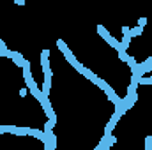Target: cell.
Returning <instances> with one entry per match:
<instances>
[{
  "label": "cell",
  "instance_id": "cell-1",
  "mask_svg": "<svg viewBox=\"0 0 152 150\" xmlns=\"http://www.w3.org/2000/svg\"><path fill=\"white\" fill-rule=\"evenodd\" d=\"M97 34L104 39V41H106V42H108L112 48H115V50H117V46L120 44V42H118V41H117V39H115L113 36H112V34H110V32L104 28V25H97Z\"/></svg>",
  "mask_w": 152,
  "mask_h": 150
},
{
  "label": "cell",
  "instance_id": "cell-2",
  "mask_svg": "<svg viewBox=\"0 0 152 150\" xmlns=\"http://www.w3.org/2000/svg\"><path fill=\"white\" fill-rule=\"evenodd\" d=\"M41 106H42L44 113L48 115V118H51V120H57V115H55V111H53V108H51V103H50V99H48V97H44V99L41 101Z\"/></svg>",
  "mask_w": 152,
  "mask_h": 150
},
{
  "label": "cell",
  "instance_id": "cell-3",
  "mask_svg": "<svg viewBox=\"0 0 152 150\" xmlns=\"http://www.w3.org/2000/svg\"><path fill=\"white\" fill-rule=\"evenodd\" d=\"M41 66H42V73L51 71V67H50V50L41 51Z\"/></svg>",
  "mask_w": 152,
  "mask_h": 150
},
{
  "label": "cell",
  "instance_id": "cell-4",
  "mask_svg": "<svg viewBox=\"0 0 152 150\" xmlns=\"http://www.w3.org/2000/svg\"><path fill=\"white\" fill-rule=\"evenodd\" d=\"M96 87H99V88H101V90H103V92H104V94L108 95V97H110V95H113V94H115V90L112 88V87H110V85H108V81H104V79H101V78L97 79Z\"/></svg>",
  "mask_w": 152,
  "mask_h": 150
},
{
  "label": "cell",
  "instance_id": "cell-5",
  "mask_svg": "<svg viewBox=\"0 0 152 150\" xmlns=\"http://www.w3.org/2000/svg\"><path fill=\"white\" fill-rule=\"evenodd\" d=\"M118 120H120V115H118V113H113V115H112V118L108 120L106 127H104V133H108V134H110V133L115 129V125L118 124Z\"/></svg>",
  "mask_w": 152,
  "mask_h": 150
},
{
  "label": "cell",
  "instance_id": "cell-6",
  "mask_svg": "<svg viewBox=\"0 0 152 150\" xmlns=\"http://www.w3.org/2000/svg\"><path fill=\"white\" fill-rule=\"evenodd\" d=\"M11 58L12 62L18 66V67H23V62H25V57L21 55V51H11Z\"/></svg>",
  "mask_w": 152,
  "mask_h": 150
},
{
  "label": "cell",
  "instance_id": "cell-7",
  "mask_svg": "<svg viewBox=\"0 0 152 150\" xmlns=\"http://www.w3.org/2000/svg\"><path fill=\"white\" fill-rule=\"evenodd\" d=\"M57 48L62 51V55H64V57H67V55H71V53H73V51L69 50V46L66 44V41H62V39H58V41H57Z\"/></svg>",
  "mask_w": 152,
  "mask_h": 150
},
{
  "label": "cell",
  "instance_id": "cell-8",
  "mask_svg": "<svg viewBox=\"0 0 152 150\" xmlns=\"http://www.w3.org/2000/svg\"><path fill=\"white\" fill-rule=\"evenodd\" d=\"M28 134H30V136H34L36 140H39V141H44V140H46L44 129H42V131H41V129H30V131H28Z\"/></svg>",
  "mask_w": 152,
  "mask_h": 150
},
{
  "label": "cell",
  "instance_id": "cell-9",
  "mask_svg": "<svg viewBox=\"0 0 152 150\" xmlns=\"http://www.w3.org/2000/svg\"><path fill=\"white\" fill-rule=\"evenodd\" d=\"M81 74L85 76V78H87V79H90V81H92V83H94V85H96V83H97V79H99V76L96 74V73H92V71H90V69H87V67H85V71H83V73H81Z\"/></svg>",
  "mask_w": 152,
  "mask_h": 150
},
{
  "label": "cell",
  "instance_id": "cell-10",
  "mask_svg": "<svg viewBox=\"0 0 152 150\" xmlns=\"http://www.w3.org/2000/svg\"><path fill=\"white\" fill-rule=\"evenodd\" d=\"M131 37H133V36H131V32H129V34H124V36H122V41H120V44H122V46H124L126 50H127V48H129V44H131Z\"/></svg>",
  "mask_w": 152,
  "mask_h": 150
},
{
  "label": "cell",
  "instance_id": "cell-11",
  "mask_svg": "<svg viewBox=\"0 0 152 150\" xmlns=\"http://www.w3.org/2000/svg\"><path fill=\"white\" fill-rule=\"evenodd\" d=\"M28 127H14V134L16 136H27L28 134Z\"/></svg>",
  "mask_w": 152,
  "mask_h": 150
},
{
  "label": "cell",
  "instance_id": "cell-12",
  "mask_svg": "<svg viewBox=\"0 0 152 150\" xmlns=\"http://www.w3.org/2000/svg\"><path fill=\"white\" fill-rule=\"evenodd\" d=\"M142 34H143V27L136 25V27L131 28V36H133V37H138V36H142Z\"/></svg>",
  "mask_w": 152,
  "mask_h": 150
},
{
  "label": "cell",
  "instance_id": "cell-13",
  "mask_svg": "<svg viewBox=\"0 0 152 150\" xmlns=\"http://www.w3.org/2000/svg\"><path fill=\"white\" fill-rule=\"evenodd\" d=\"M138 85H152V76H142L140 79H138Z\"/></svg>",
  "mask_w": 152,
  "mask_h": 150
},
{
  "label": "cell",
  "instance_id": "cell-14",
  "mask_svg": "<svg viewBox=\"0 0 152 150\" xmlns=\"http://www.w3.org/2000/svg\"><path fill=\"white\" fill-rule=\"evenodd\" d=\"M64 58H66V60H67V62H69V64H71V66H73V67H75L76 64H78V60H76L75 53H71V55H67V57H64Z\"/></svg>",
  "mask_w": 152,
  "mask_h": 150
},
{
  "label": "cell",
  "instance_id": "cell-15",
  "mask_svg": "<svg viewBox=\"0 0 152 150\" xmlns=\"http://www.w3.org/2000/svg\"><path fill=\"white\" fill-rule=\"evenodd\" d=\"M126 62L129 64V67H131V69L138 66V62H136V58H134V57H127V60H126Z\"/></svg>",
  "mask_w": 152,
  "mask_h": 150
},
{
  "label": "cell",
  "instance_id": "cell-16",
  "mask_svg": "<svg viewBox=\"0 0 152 150\" xmlns=\"http://www.w3.org/2000/svg\"><path fill=\"white\" fill-rule=\"evenodd\" d=\"M145 150H152V136L145 138Z\"/></svg>",
  "mask_w": 152,
  "mask_h": 150
},
{
  "label": "cell",
  "instance_id": "cell-17",
  "mask_svg": "<svg viewBox=\"0 0 152 150\" xmlns=\"http://www.w3.org/2000/svg\"><path fill=\"white\" fill-rule=\"evenodd\" d=\"M108 99H110V101H112V103H113V104H117V103H120V97H118V95H117V94H113V95H110V97H108Z\"/></svg>",
  "mask_w": 152,
  "mask_h": 150
},
{
  "label": "cell",
  "instance_id": "cell-18",
  "mask_svg": "<svg viewBox=\"0 0 152 150\" xmlns=\"http://www.w3.org/2000/svg\"><path fill=\"white\" fill-rule=\"evenodd\" d=\"M0 57H9L11 58V50H7V48L5 50H0Z\"/></svg>",
  "mask_w": 152,
  "mask_h": 150
},
{
  "label": "cell",
  "instance_id": "cell-19",
  "mask_svg": "<svg viewBox=\"0 0 152 150\" xmlns=\"http://www.w3.org/2000/svg\"><path fill=\"white\" fill-rule=\"evenodd\" d=\"M27 94H28V87L27 88H20V97H25Z\"/></svg>",
  "mask_w": 152,
  "mask_h": 150
},
{
  "label": "cell",
  "instance_id": "cell-20",
  "mask_svg": "<svg viewBox=\"0 0 152 150\" xmlns=\"http://www.w3.org/2000/svg\"><path fill=\"white\" fill-rule=\"evenodd\" d=\"M138 25H140V27H145V25H147V18H140V20H138Z\"/></svg>",
  "mask_w": 152,
  "mask_h": 150
},
{
  "label": "cell",
  "instance_id": "cell-21",
  "mask_svg": "<svg viewBox=\"0 0 152 150\" xmlns=\"http://www.w3.org/2000/svg\"><path fill=\"white\" fill-rule=\"evenodd\" d=\"M129 32H131V28L124 25V27H122V36H124V34H129Z\"/></svg>",
  "mask_w": 152,
  "mask_h": 150
},
{
  "label": "cell",
  "instance_id": "cell-22",
  "mask_svg": "<svg viewBox=\"0 0 152 150\" xmlns=\"http://www.w3.org/2000/svg\"><path fill=\"white\" fill-rule=\"evenodd\" d=\"M21 69H30V62H28L27 58H25V62H23V67H21Z\"/></svg>",
  "mask_w": 152,
  "mask_h": 150
},
{
  "label": "cell",
  "instance_id": "cell-23",
  "mask_svg": "<svg viewBox=\"0 0 152 150\" xmlns=\"http://www.w3.org/2000/svg\"><path fill=\"white\" fill-rule=\"evenodd\" d=\"M16 5H25V0H14Z\"/></svg>",
  "mask_w": 152,
  "mask_h": 150
},
{
  "label": "cell",
  "instance_id": "cell-24",
  "mask_svg": "<svg viewBox=\"0 0 152 150\" xmlns=\"http://www.w3.org/2000/svg\"><path fill=\"white\" fill-rule=\"evenodd\" d=\"M5 48H7V46H5V42H4V41L0 39V50H5Z\"/></svg>",
  "mask_w": 152,
  "mask_h": 150
},
{
  "label": "cell",
  "instance_id": "cell-25",
  "mask_svg": "<svg viewBox=\"0 0 152 150\" xmlns=\"http://www.w3.org/2000/svg\"><path fill=\"white\" fill-rule=\"evenodd\" d=\"M5 131H4V125H0V134H4Z\"/></svg>",
  "mask_w": 152,
  "mask_h": 150
}]
</instances>
